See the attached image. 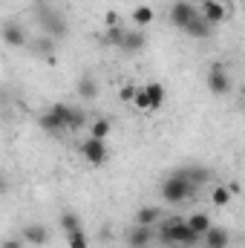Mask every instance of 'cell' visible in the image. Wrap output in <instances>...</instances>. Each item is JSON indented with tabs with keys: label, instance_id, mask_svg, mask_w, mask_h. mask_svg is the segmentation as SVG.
Returning a JSON list of instances; mask_svg holds the SVG:
<instances>
[{
	"label": "cell",
	"instance_id": "1",
	"mask_svg": "<svg viewBox=\"0 0 245 248\" xmlns=\"http://www.w3.org/2000/svg\"><path fill=\"white\" fill-rule=\"evenodd\" d=\"M199 234L184 222V219H168L165 225H162V231H159V243H165V246H173V248H196L199 246Z\"/></svg>",
	"mask_w": 245,
	"mask_h": 248
},
{
	"label": "cell",
	"instance_id": "2",
	"mask_svg": "<svg viewBox=\"0 0 245 248\" xmlns=\"http://www.w3.org/2000/svg\"><path fill=\"white\" fill-rule=\"evenodd\" d=\"M193 190H196V187L184 179L182 168H176V170L162 182V199H165V202H170V205H179V202H184V199H190V196H193Z\"/></svg>",
	"mask_w": 245,
	"mask_h": 248
},
{
	"label": "cell",
	"instance_id": "3",
	"mask_svg": "<svg viewBox=\"0 0 245 248\" xmlns=\"http://www.w3.org/2000/svg\"><path fill=\"white\" fill-rule=\"evenodd\" d=\"M38 20H41V29H44V35H49L52 41H61L66 38V20L61 17V12H49L46 6H38Z\"/></svg>",
	"mask_w": 245,
	"mask_h": 248
},
{
	"label": "cell",
	"instance_id": "4",
	"mask_svg": "<svg viewBox=\"0 0 245 248\" xmlns=\"http://www.w3.org/2000/svg\"><path fill=\"white\" fill-rule=\"evenodd\" d=\"M231 87H234V81H231L228 66L214 63V66L208 69V90H211L214 95H228V93H231Z\"/></svg>",
	"mask_w": 245,
	"mask_h": 248
},
{
	"label": "cell",
	"instance_id": "5",
	"mask_svg": "<svg viewBox=\"0 0 245 248\" xmlns=\"http://www.w3.org/2000/svg\"><path fill=\"white\" fill-rule=\"evenodd\" d=\"M0 38H3V44H6V46H15V49L26 46V41H29V35H26L23 23H17V20H6V23L0 26Z\"/></svg>",
	"mask_w": 245,
	"mask_h": 248
},
{
	"label": "cell",
	"instance_id": "6",
	"mask_svg": "<svg viewBox=\"0 0 245 248\" xmlns=\"http://www.w3.org/2000/svg\"><path fill=\"white\" fill-rule=\"evenodd\" d=\"M81 156L90 162V165H104L107 162V141L104 139H84L81 141Z\"/></svg>",
	"mask_w": 245,
	"mask_h": 248
},
{
	"label": "cell",
	"instance_id": "7",
	"mask_svg": "<svg viewBox=\"0 0 245 248\" xmlns=\"http://www.w3.org/2000/svg\"><path fill=\"white\" fill-rule=\"evenodd\" d=\"M153 240H156L153 225H133V228L127 231V246L130 248H150Z\"/></svg>",
	"mask_w": 245,
	"mask_h": 248
},
{
	"label": "cell",
	"instance_id": "8",
	"mask_svg": "<svg viewBox=\"0 0 245 248\" xmlns=\"http://www.w3.org/2000/svg\"><path fill=\"white\" fill-rule=\"evenodd\" d=\"M196 15H199V12H196V6H193V3H187V0H176V3L170 6V23H173V26H179V29H184Z\"/></svg>",
	"mask_w": 245,
	"mask_h": 248
},
{
	"label": "cell",
	"instance_id": "9",
	"mask_svg": "<svg viewBox=\"0 0 245 248\" xmlns=\"http://www.w3.org/2000/svg\"><path fill=\"white\" fill-rule=\"evenodd\" d=\"M20 240L26 243V246H46L49 243V228L46 225H41V222H29V225H23V231H20Z\"/></svg>",
	"mask_w": 245,
	"mask_h": 248
},
{
	"label": "cell",
	"instance_id": "10",
	"mask_svg": "<svg viewBox=\"0 0 245 248\" xmlns=\"http://www.w3.org/2000/svg\"><path fill=\"white\" fill-rule=\"evenodd\" d=\"M196 12H199L211 26H216V23L225 20V6H222L219 0H202V3L196 6Z\"/></svg>",
	"mask_w": 245,
	"mask_h": 248
},
{
	"label": "cell",
	"instance_id": "11",
	"mask_svg": "<svg viewBox=\"0 0 245 248\" xmlns=\"http://www.w3.org/2000/svg\"><path fill=\"white\" fill-rule=\"evenodd\" d=\"M202 243H205V248H228L231 246V231L228 228H219V225H211L202 234Z\"/></svg>",
	"mask_w": 245,
	"mask_h": 248
},
{
	"label": "cell",
	"instance_id": "12",
	"mask_svg": "<svg viewBox=\"0 0 245 248\" xmlns=\"http://www.w3.org/2000/svg\"><path fill=\"white\" fill-rule=\"evenodd\" d=\"M144 44H147V38H144V32H124L122 38V46L119 49H124V52H130V55H136V52H141L144 49Z\"/></svg>",
	"mask_w": 245,
	"mask_h": 248
},
{
	"label": "cell",
	"instance_id": "13",
	"mask_svg": "<svg viewBox=\"0 0 245 248\" xmlns=\"http://www.w3.org/2000/svg\"><path fill=\"white\" fill-rule=\"evenodd\" d=\"M184 32H187L190 38H202V41H205V38H211V35H214V26H211L202 15H196V17L184 26Z\"/></svg>",
	"mask_w": 245,
	"mask_h": 248
},
{
	"label": "cell",
	"instance_id": "14",
	"mask_svg": "<svg viewBox=\"0 0 245 248\" xmlns=\"http://www.w3.org/2000/svg\"><path fill=\"white\" fill-rule=\"evenodd\" d=\"M38 127H41L44 133H52V136H61L63 130H66L63 122L52 113V110H46V113H41V116H38Z\"/></svg>",
	"mask_w": 245,
	"mask_h": 248
},
{
	"label": "cell",
	"instance_id": "15",
	"mask_svg": "<svg viewBox=\"0 0 245 248\" xmlns=\"http://www.w3.org/2000/svg\"><path fill=\"white\" fill-rule=\"evenodd\" d=\"M75 93H78L84 101H92V98L98 95V81H95L92 75H81L78 84H75Z\"/></svg>",
	"mask_w": 245,
	"mask_h": 248
},
{
	"label": "cell",
	"instance_id": "16",
	"mask_svg": "<svg viewBox=\"0 0 245 248\" xmlns=\"http://www.w3.org/2000/svg\"><path fill=\"white\" fill-rule=\"evenodd\" d=\"M144 90V101H147V110H159L165 104V87L162 84H147L141 87Z\"/></svg>",
	"mask_w": 245,
	"mask_h": 248
},
{
	"label": "cell",
	"instance_id": "17",
	"mask_svg": "<svg viewBox=\"0 0 245 248\" xmlns=\"http://www.w3.org/2000/svg\"><path fill=\"white\" fill-rule=\"evenodd\" d=\"M32 52L41 55V58H52V52H55V41H52L49 35H38V38L32 41Z\"/></svg>",
	"mask_w": 245,
	"mask_h": 248
},
{
	"label": "cell",
	"instance_id": "18",
	"mask_svg": "<svg viewBox=\"0 0 245 248\" xmlns=\"http://www.w3.org/2000/svg\"><path fill=\"white\" fill-rule=\"evenodd\" d=\"M182 173L193 187H202L208 179H211V170H208V168H182Z\"/></svg>",
	"mask_w": 245,
	"mask_h": 248
},
{
	"label": "cell",
	"instance_id": "19",
	"mask_svg": "<svg viewBox=\"0 0 245 248\" xmlns=\"http://www.w3.org/2000/svg\"><path fill=\"white\" fill-rule=\"evenodd\" d=\"M159 217H162V211H159V208L144 205V208H138V211H136V225H156V222H159Z\"/></svg>",
	"mask_w": 245,
	"mask_h": 248
},
{
	"label": "cell",
	"instance_id": "20",
	"mask_svg": "<svg viewBox=\"0 0 245 248\" xmlns=\"http://www.w3.org/2000/svg\"><path fill=\"white\" fill-rule=\"evenodd\" d=\"M153 17H156V15H153V9H150V6H136V9H133V23H136L138 29L150 26V23H153Z\"/></svg>",
	"mask_w": 245,
	"mask_h": 248
},
{
	"label": "cell",
	"instance_id": "21",
	"mask_svg": "<svg viewBox=\"0 0 245 248\" xmlns=\"http://www.w3.org/2000/svg\"><path fill=\"white\" fill-rule=\"evenodd\" d=\"M184 222H187V225H190V228H193V231H196L199 237H202V234H205V231L211 228V217H208V214H190V217H187Z\"/></svg>",
	"mask_w": 245,
	"mask_h": 248
},
{
	"label": "cell",
	"instance_id": "22",
	"mask_svg": "<svg viewBox=\"0 0 245 248\" xmlns=\"http://www.w3.org/2000/svg\"><path fill=\"white\" fill-rule=\"evenodd\" d=\"M90 136L107 141V136H110V119H95V122L90 124Z\"/></svg>",
	"mask_w": 245,
	"mask_h": 248
},
{
	"label": "cell",
	"instance_id": "23",
	"mask_svg": "<svg viewBox=\"0 0 245 248\" xmlns=\"http://www.w3.org/2000/svg\"><path fill=\"white\" fill-rule=\"evenodd\" d=\"M127 29H122L119 23L116 26H107V32H104V44H110V46H122V38Z\"/></svg>",
	"mask_w": 245,
	"mask_h": 248
},
{
	"label": "cell",
	"instance_id": "24",
	"mask_svg": "<svg viewBox=\"0 0 245 248\" xmlns=\"http://www.w3.org/2000/svg\"><path fill=\"white\" fill-rule=\"evenodd\" d=\"M87 124V113L81 110V107H72V113H69V124H66V130H81Z\"/></svg>",
	"mask_w": 245,
	"mask_h": 248
},
{
	"label": "cell",
	"instance_id": "25",
	"mask_svg": "<svg viewBox=\"0 0 245 248\" xmlns=\"http://www.w3.org/2000/svg\"><path fill=\"white\" fill-rule=\"evenodd\" d=\"M78 228H81V222H78V217H75L72 211L61 214V231L63 234H72V231H78Z\"/></svg>",
	"mask_w": 245,
	"mask_h": 248
},
{
	"label": "cell",
	"instance_id": "26",
	"mask_svg": "<svg viewBox=\"0 0 245 248\" xmlns=\"http://www.w3.org/2000/svg\"><path fill=\"white\" fill-rule=\"evenodd\" d=\"M231 187H225V185H219V187H214V205L216 208H222V205H228L231 202Z\"/></svg>",
	"mask_w": 245,
	"mask_h": 248
},
{
	"label": "cell",
	"instance_id": "27",
	"mask_svg": "<svg viewBox=\"0 0 245 248\" xmlns=\"http://www.w3.org/2000/svg\"><path fill=\"white\" fill-rule=\"evenodd\" d=\"M66 243H69V248H90V243H87V234L78 228V231H72V234H66Z\"/></svg>",
	"mask_w": 245,
	"mask_h": 248
},
{
	"label": "cell",
	"instance_id": "28",
	"mask_svg": "<svg viewBox=\"0 0 245 248\" xmlns=\"http://www.w3.org/2000/svg\"><path fill=\"white\" fill-rule=\"evenodd\" d=\"M0 248H26V243H23L20 237H6V240L0 243Z\"/></svg>",
	"mask_w": 245,
	"mask_h": 248
},
{
	"label": "cell",
	"instance_id": "29",
	"mask_svg": "<svg viewBox=\"0 0 245 248\" xmlns=\"http://www.w3.org/2000/svg\"><path fill=\"white\" fill-rule=\"evenodd\" d=\"M119 95H122L124 104H130V101H133V95H136V87H130V84H127V87H122V93H119Z\"/></svg>",
	"mask_w": 245,
	"mask_h": 248
},
{
	"label": "cell",
	"instance_id": "30",
	"mask_svg": "<svg viewBox=\"0 0 245 248\" xmlns=\"http://www.w3.org/2000/svg\"><path fill=\"white\" fill-rule=\"evenodd\" d=\"M6 193H9V176L0 170V196H6Z\"/></svg>",
	"mask_w": 245,
	"mask_h": 248
},
{
	"label": "cell",
	"instance_id": "31",
	"mask_svg": "<svg viewBox=\"0 0 245 248\" xmlns=\"http://www.w3.org/2000/svg\"><path fill=\"white\" fill-rule=\"evenodd\" d=\"M187 3H193V6H199V3H202V0H187Z\"/></svg>",
	"mask_w": 245,
	"mask_h": 248
}]
</instances>
